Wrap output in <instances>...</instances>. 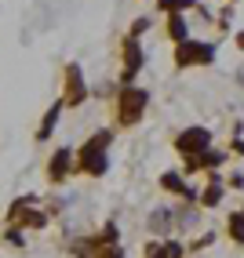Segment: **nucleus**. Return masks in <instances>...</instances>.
I'll list each match as a JSON object with an SVG mask.
<instances>
[{"instance_id":"obj_1","label":"nucleus","mask_w":244,"mask_h":258,"mask_svg":"<svg viewBox=\"0 0 244 258\" xmlns=\"http://www.w3.org/2000/svg\"><path fill=\"white\" fill-rule=\"evenodd\" d=\"M106 146H110V131H99L95 139L80 149V171L102 175V171H106Z\"/></svg>"},{"instance_id":"obj_2","label":"nucleus","mask_w":244,"mask_h":258,"mask_svg":"<svg viewBox=\"0 0 244 258\" xmlns=\"http://www.w3.org/2000/svg\"><path fill=\"white\" fill-rule=\"evenodd\" d=\"M142 106H146V91L128 84V88L120 91V109H124V113H120V120H124V124H135V116L142 113Z\"/></svg>"},{"instance_id":"obj_3","label":"nucleus","mask_w":244,"mask_h":258,"mask_svg":"<svg viewBox=\"0 0 244 258\" xmlns=\"http://www.w3.org/2000/svg\"><path fill=\"white\" fill-rule=\"evenodd\" d=\"M197 146H201V149L208 146V131H204V127H189L182 139H179V149L189 153V149H197Z\"/></svg>"},{"instance_id":"obj_4","label":"nucleus","mask_w":244,"mask_h":258,"mask_svg":"<svg viewBox=\"0 0 244 258\" xmlns=\"http://www.w3.org/2000/svg\"><path fill=\"white\" fill-rule=\"evenodd\" d=\"M66 164H69V149H59L55 157H51V178H55V182H59V178L66 175V171H69Z\"/></svg>"},{"instance_id":"obj_5","label":"nucleus","mask_w":244,"mask_h":258,"mask_svg":"<svg viewBox=\"0 0 244 258\" xmlns=\"http://www.w3.org/2000/svg\"><path fill=\"white\" fill-rule=\"evenodd\" d=\"M84 98V91H80V70L77 66H69V95H66V102H80Z\"/></svg>"},{"instance_id":"obj_6","label":"nucleus","mask_w":244,"mask_h":258,"mask_svg":"<svg viewBox=\"0 0 244 258\" xmlns=\"http://www.w3.org/2000/svg\"><path fill=\"white\" fill-rule=\"evenodd\" d=\"M55 120H59V106H51V113L44 116V124H40V131H37V139L44 142L47 135H51V127H55Z\"/></svg>"},{"instance_id":"obj_7","label":"nucleus","mask_w":244,"mask_h":258,"mask_svg":"<svg viewBox=\"0 0 244 258\" xmlns=\"http://www.w3.org/2000/svg\"><path fill=\"white\" fill-rule=\"evenodd\" d=\"M171 33L182 40V37H186V22H182V19H171Z\"/></svg>"},{"instance_id":"obj_8","label":"nucleus","mask_w":244,"mask_h":258,"mask_svg":"<svg viewBox=\"0 0 244 258\" xmlns=\"http://www.w3.org/2000/svg\"><path fill=\"white\" fill-rule=\"evenodd\" d=\"M161 4H164V8H175V11H179V8H189L193 0H161Z\"/></svg>"},{"instance_id":"obj_9","label":"nucleus","mask_w":244,"mask_h":258,"mask_svg":"<svg viewBox=\"0 0 244 258\" xmlns=\"http://www.w3.org/2000/svg\"><path fill=\"white\" fill-rule=\"evenodd\" d=\"M102 258H120V251L113 247V251H102Z\"/></svg>"}]
</instances>
